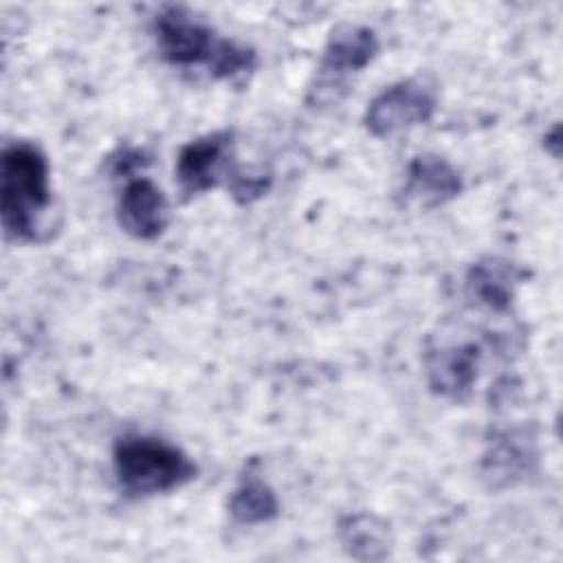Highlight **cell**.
Wrapping results in <instances>:
<instances>
[{"mask_svg": "<svg viewBox=\"0 0 563 563\" xmlns=\"http://www.w3.org/2000/svg\"><path fill=\"white\" fill-rule=\"evenodd\" d=\"M477 361L479 347L475 343L431 350L427 354V383L438 396L460 400L477 380Z\"/></svg>", "mask_w": 563, "mask_h": 563, "instance_id": "cell-10", "label": "cell"}, {"mask_svg": "<svg viewBox=\"0 0 563 563\" xmlns=\"http://www.w3.org/2000/svg\"><path fill=\"white\" fill-rule=\"evenodd\" d=\"M233 163V136L231 132H211L183 145L176 158V180L180 191L191 198L227 183Z\"/></svg>", "mask_w": 563, "mask_h": 563, "instance_id": "cell-5", "label": "cell"}, {"mask_svg": "<svg viewBox=\"0 0 563 563\" xmlns=\"http://www.w3.org/2000/svg\"><path fill=\"white\" fill-rule=\"evenodd\" d=\"M517 279L519 273L510 262L486 257L471 266L466 275V295L488 310L506 312L510 308Z\"/></svg>", "mask_w": 563, "mask_h": 563, "instance_id": "cell-11", "label": "cell"}, {"mask_svg": "<svg viewBox=\"0 0 563 563\" xmlns=\"http://www.w3.org/2000/svg\"><path fill=\"white\" fill-rule=\"evenodd\" d=\"M339 537L350 556L358 561H378L389 552L387 523L374 515H350L339 523Z\"/></svg>", "mask_w": 563, "mask_h": 563, "instance_id": "cell-12", "label": "cell"}, {"mask_svg": "<svg viewBox=\"0 0 563 563\" xmlns=\"http://www.w3.org/2000/svg\"><path fill=\"white\" fill-rule=\"evenodd\" d=\"M117 220L128 235L154 240L167 224V200L150 178H128L119 194Z\"/></svg>", "mask_w": 563, "mask_h": 563, "instance_id": "cell-8", "label": "cell"}, {"mask_svg": "<svg viewBox=\"0 0 563 563\" xmlns=\"http://www.w3.org/2000/svg\"><path fill=\"white\" fill-rule=\"evenodd\" d=\"M48 209L51 183L44 152L29 141L4 145L0 163V211L4 231L15 240H40L42 218Z\"/></svg>", "mask_w": 563, "mask_h": 563, "instance_id": "cell-2", "label": "cell"}, {"mask_svg": "<svg viewBox=\"0 0 563 563\" xmlns=\"http://www.w3.org/2000/svg\"><path fill=\"white\" fill-rule=\"evenodd\" d=\"M435 88L422 77H409L378 92L367 110L365 125L369 134L385 139L413 125L427 123L435 112Z\"/></svg>", "mask_w": 563, "mask_h": 563, "instance_id": "cell-4", "label": "cell"}, {"mask_svg": "<svg viewBox=\"0 0 563 563\" xmlns=\"http://www.w3.org/2000/svg\"><path fill=\"white\" fill-rule=\"evenodd\" d=\"M112 464L119 486L134 497H147L185 486L196 477V464L178 446L150 435H123L114 442Z\"/></svg>", "mask_w": 563, "mask_h": 563, "instance_id": "cell-3", "label": "cell"}, {"mask_svg": "<svg viewBox=\"0 0 563 563\" xmlns=\"http://www.w3.org/2000/svg\"><path fill=\"white\" fill-rule=\"evenodd\" d=\"M158 51L174 66H205L216 79H233L255 68V53L211 26L196 20L180 7H165L154 20Z\"/></svg>", "mask_w": 563, "mask_h": 563, "instance_id": "cell-1", "label": "cell"}, {"mask_svg": "<svg viewBox=\"0 0 563 563\" xmlns=\"http://www.w3.org/2000/svg\"><path fill=\"white\" fill-rule=\"evenodd\" d=\"M378 53L376 33L367 26L343 24L332 31L323 48L317 77V97L330 88H343L352 73L363 70Z\"/></svg>", "mask_w": 563, "mask_h": 563, "instance_id": "cell-7", "label": "cell"}, {"mask_svg": "<svg viewBox=\"0 0 563 563\" xmlns=\"http://www.w3.org/2000/svg\"><path fill=\"white\" fill-rule=\"evenodd\" d=\"M229 512L238 523H266L279 515V499L275 490L257 475H246L229 499Z\"/></svg>", "mask_w": 563, "mask_h": 563, "instance_id": "cell-13", "label": "cell"}, {"mask_svg": "<svg viewBox=\"0 0 563 563\" xmlns=\"http://www.w3.org/2000/svg\"><path fill=\"white\" fill-rule=\"evenodd\" d=\"M537 435L530 427L497 431L482 455L479 473L490 488H508L526 479L537 466Z\"/></svg>", "mask_w": 563, "mask_h": 563, "instance_id": "cell-6", "label": "cell"}, {"mask_svg": "<svg viewBox=\"0 0 563 563\" xmlns=\"http://www.w3.org/2000/svg\"><path fill=\"white\" fill-rule=\"evenodd\" d=\"M462 191V178L457 169L435 154L416 156L405 176L402 196L405 202L418 205L422 209L440 207Z\"/></svg>", "mask_w": 563, "mask_h": 563, "instance_id": "cell-9", "label": "cell"}]
</instances>
